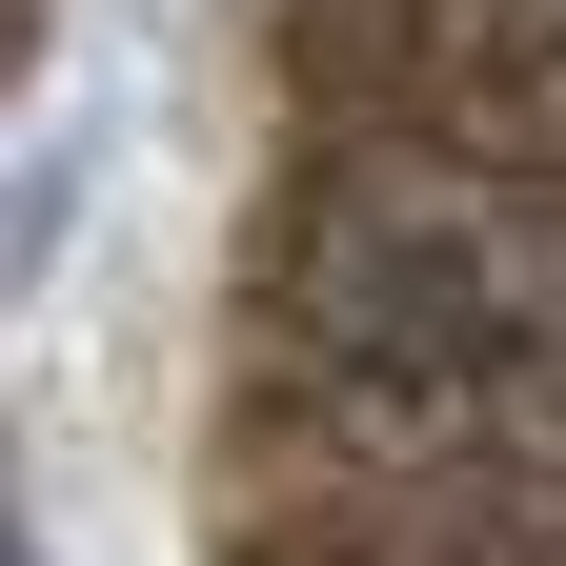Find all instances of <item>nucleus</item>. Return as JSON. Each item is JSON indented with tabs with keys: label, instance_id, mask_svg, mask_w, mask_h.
Returning a JSON list of instances; mask_svg holds the SVG:
<instances>
[{
	"label": "nucleus",
	"instance_id": "obj_1",
	"mask_svg": "<svg viewBox=\"0 0 566 566\" xmlns=\"http://www.w3.org/2000/svg\"><path fill=\"white\" fill-rule=\"evenodd\" d=\"M263 324L324 385V424L405 446L424 485L566 465V182L446 163V142H344L263 263Z\"/></svg>",
	"mask_w": 566,
	"mask_h": 566
},
{
	"label": "nucleus",
	"instance_id": "obj_2",
	"mask_svg": "<svg viewBox=\"0 0 566 566\" xmlns=\"http://www.w3.org/2000/svg\"><path fill=\"white\" fill-rule=\"evenodd\" d=\"M405 41V142L566 182V0H365Z\"/></svg>",
	"mask_w": 566,
	"mask_h": 566
}]
</instances>
